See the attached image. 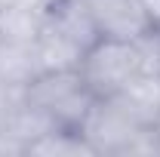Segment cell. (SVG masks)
Instances as JSON below:
<instances>
[{
	"mask_svg": "<svg viewBox=\"0 0 160 157\" xmlns=\"http://www.w3.org/2000/svg\"><path fill=\"white\" fill-rule=\"evenodd\" d=\"M25 154H43V157H92V145L80 136V129H68V126H56L49 133H43L40 139H34L28 145Z\"/></svg>",
	"mask_w": 160,
	"mask_h": 157,
	"instance_id": "9c48e42d",
	"label": "cell"
},
{
	"mask_svg": "<svg viewBox=\"0 0 160 157\" xmlns=\"http://www.w3.org/2000/svg\"><path fill=\"white\" fill-rule=\"evenodd\" d=\"M142 9L148 13V19H151V25H160V0H139Z\"/></svg>",
	"mask_w": 160,
	"mask_h": 157,
	"instance_id": "8fae6325",
	"label": "cell"
},
{
	"mask_svg": "<svg viewBox=\"0 0 160 157\" xmlns=\"http://www.w3.org/2000/svg\"><path fill=\"white\" fill-rule=\"evenodd\" d=\"M25 102L40 108L43 114H49L59 126L80 129V123L89 114L96 96L86 86L80 68H68V71H43V74H37L25 86Z\"/></svg>",
	"mask_w": 160,
	"mask_h": 157,
	"instance_id": "6da1fadb",
	"label": "cell"
},
{
	"mask_svg": "<svg viewBox=\"0 0 160 157\" xmlns=\"http://www.w3.org/2000/svg\"><path fill=\"white\" fill-rule=\"evenodd\" d=\"M40 74L34 43H0V83L9 89H25Z\"/></svg>",
	"mask_w": 160,
	"mask_h": 157,
	"instance_id": "52a82bcc",
	"label": "cell"
},
{
	"mask_svg": "<svg viewBox=\"0 0 160 157\" xmlns=\"http://www.w3.org/2000/svg\"><path fill=\"white\" fill-rule=\"evenodd\" d=\"M136 49L142 59V71L160 74V25H151L145 34L136 37Z\"/></svg>",
	"mask_w": 160,
	"mask_h": 157,
	"instance_id": "30bf717a",
	"label": "cell"
},
{
	"mask_svg": "<svg viewBox=\"0 0 160 157\" xmlns=\"http://www.w3.org/2000/svg\"><path fill=\"white\" fill-rule=\"evenodd\" d=\"M117 102V108L129 120H136L139 126H157L160 117V74H148L139 71L117 96H111Z\"/></svg>",
	"mask_w": 160,
	"mask_h": 157,
	"instance_id": "5b68a950",
	"label": "cell"
},
{
	"mask_svg": "<svg viewBox=\"0 0 160 157\" xmlns=\"http://www.w3.org/2000/svg\"><path fill=\"white\" fill-rule=\"evenodd\" d=\"M83 3L96 22L99 37L136 40L151 28V19L139 0H83Z\"/></svg>",
	"mask_w": 160,
	"mask_h": 157,
	"instance_id": "277c9868",
	"label": "cell"
},
{
	"mask_svg": "<svg viewBox=\"0 0 160 157\" xmlns=\"http://www.w3.org/2000/svg\"><path fill=\"white\" fill-rule=\"evenodd\" d=\"M142 71L136 40L99 37L80 59V74L96 99H111Z\"/></svg>",
	"mask_w": 160,
	"mask_h": 157,
	"instance_id": "7a4b0ae2",
	"label": "cell"
},
{
	"mask_svg": "<svg viewBox=\"0 0 160 157\" xmlns=\"http://www.w3.org/2000/svg\"><path fill=\"white\" fill-rule=\"evenodd\" d=\"M34 53H37L40 62V74L43 71H68V68H80V59H83V46L77 40H71L65 31H59L52 22L43 19L40 25V34L34 40Z\"/></svg>",
	"mask_w": 160,
	"mask_h": 157,
	"instance_id": "8992f818",
	"label": "cell"
},
{
	"mask_svg": "<svg viewBox=\"0 0 160 157\" xmlns=\"http://www.w3.org/2000/svg\"><path fill=\"white\" fill-rule=\"evenodd\" d=\"M139 129L142 126L120 111L114 99H96L89 114L80 123V136L92 145L96 154H126Z\"/></svg>",
	"mask_w": 160,
	"mask_h": 157,
	"instance_id": "3957f363",
	"label": "cell"
},
{
	"mask_svg": "<svg viewBox=\"0 0 160 157\" xmlns=\"http://www.w3.org/2000/svg\"><path fill=\"white\" fill-rule=\"evenodd\" d=\"M43 25V13L19 3H0V43H34Z\"/></svg>",
	"mask_w": 160,
	"mask_h": 157,
	"instance_id": "ba28073f",
	"label": "cell"
}]
</instances>
